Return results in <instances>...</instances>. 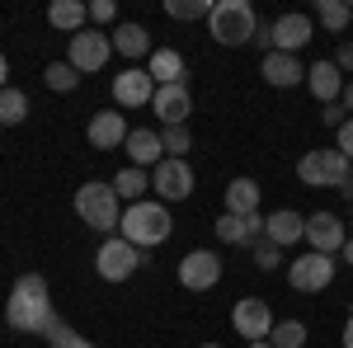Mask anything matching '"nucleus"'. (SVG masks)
Instances as JSON below:
<instances>
[{
	"mask_svg": "<svg viewBox=\"0 0 353 348\" xmlns=\"http://www.w3.org/2000/svg\"><path fill=\"white\" fill-rule=\"evenodd\" d=\"M339 254H344V264H353V236L344 240V249H339Z\"/></svg>",
	"mask_w": 353,
	"mask_h": 348,
	"instance_id": "nucleus-40",
	"label": "nucleus"
},
{
	"mask_svg": "<svg viewBox=\"0 0 353 348\" xmlns=\"http://www.w3.org/2000/svg\"><path fill=\"white\" fill-rule=\"evenodd\" d=\"M217 240H226V245H259L264 240V216L259 212H250V216L221 212L217 216Z\"/></svg>",
	"mask_w": 353,
	"mask_h": 348,
	"instance_id": "nucleus-19",
	"label": "nucleus"
},
{
	"mask_svg": "<svg viewBox=\"0 0 353 348\" xmlns=\"http://www.w3.org/2000/svg\"><path fill=\"white\" fill-rule=\"evenodd\" d=\"M179 283H184L189 292L217 287L221 283V254H212V249H189V254L179 259Z\"/></svg>",
	"mask_w": 353,
	"mask_h": 348,
	"instance_id": "nucleus-12",
	"label": "nucleus"
},
{
	"mask_svg": "<svg viewBox=\"0 0 353 348\" xmlns=\"http://www.w3.org/2000/svg\"><path fill=\"white\" fill-rule=\"evenodd\" d=\"M146 76L156 85H184V57L174 52V48H156V52L146 57Z\"/></svg>",
	"mask_w": 353,
	"mask_h": 348,
	"instance_id": "nucleus-22",
	"label": "nucleus"
},
{
	"mask_svg": "<svg viewBox=\"0 0 353 348\" xmlns=\"http://www.w3.org/2000/svg\"><path fill=\"white\" fill-rule=\"evenodd\" d=\"M94 268H99L104 283H128L137 268H141V249L128 245L123 236H109V240L99 245V254H94Z\"/></svg>",
	"mask_w": 353,
	"mask_h": 348,
	"instance_id": "nucleus-8",
	"label": "nucleus"
},
{
	"mask_svg": "<svg viewBox=\"0 0 353 348\" xmlns=\"http://www.w3.org/2000/svg\"><path fill=\"white\" fill-rule=\"evenodd\" d=\"M109 57H113V38H109V33H99V28H81V33L66 38V61H71L81 76L99 71Z\"/></svg>",
	"mask_w": 353,
	"mask_h": 348,
	"instance_id": "nucleus-7",
	"label": "nucleus"
},
{
	"mask_svg": "<svg viewBox=\"0 0 353 348\" xmlns=\"http://www.w3.org/2000/svg\"><path fill=\"white\" fill-rule=\"evenodd\" d=\"M5 76H10V66H5V52H0V90H5Z\"/></svg>",
	"mask_w": 353,
	"mask_h": 348,
	"instance_id": "nucleus-42",
	"label": "nucleus"
},
{
	"mask_svg": "<svg viewBox=\"0 0 353 348\" xmlns=\"http://www.w3.org/2000/svg\"><path fill=\"white\" fill-rule=\"evenodd\" d=\"M297 179L306 188H339L344 193L349 188V156L334 151V146L330 151H306L297 161Z\"/></svg>",
	"mask_w": 353,
	"mask_h": 348,
	"instance_id": "nucleus-5",
	"label": "nucleus"
},
{
	"mask_svg": "<svg viewBox=\"0 0 353 348\" xmlns=\"http://www.w3.org/2000/svg\"><path fill=\"white\" fill-rule=\"evenodd\" d=\"M259 76H264L273 90H292V85L306 81V66H301L292 52H264V61H259Z\"/></svg>",
	"mask_w": 353,
	"mask_h": 348,
	"instance_id": "nucleus-18",
	"label": "nucleus"
},
{
	"mask_svg": "<svg viewBox=\"0 0 353 348\" xmlns=\"http://www.w3.org/2000/svg\"><path fill=\"white\" fill-rule=\"evenodd\" d=\"M344 348H353V316H349V325H344Z\"/></svg>",
	"mask_w": 353,
	"mask_h": 348,
	"instance_id": "nucleus-41",
	"label": "nucleus"
},
{
	"mask_svg": "<svg viewBox=\"0 0 353 348\" xmlns=\"http://www.w3.org/2000/svg\"><path fill=\"white\" fill-rule=\"evenodd\" d=\"M311 33H316V28H311V14H278V19H273L269 28H259L254 38H259L269 52H292L297 57V48L311 43Z\"/></svg>",
	"mask_w": 353,
	"mask_h": 348,
	"instance_id": "nucleus-6",
	"label": "nucleus"
},
{
	"mask_svg": "<svg viewBox=\"0 0 353 348\" xmlns=\"http://www.w3.org/2000/svg\"><path fill=\"white\" fill-rule=\"evenodd\" d=\"M85 136H90V146H94V151H118V146H128V118H123V113H113V108L90 113Z\"/></svg>",
	"mask_w": 353,
	"mask_h": 348,
	"instance_id": "nucleus-15",
	"label": "nucleus"
},
{
	"mask_svg": "<svg viewBox=\"0 0 353 348\" xmlns=\"http://www.w3.org/2000/svg\"><path fill=\"white\" fill-rule=\"evenodd\" d=\"M269 344L273 348H306V325L301 320H278L273 334H269Z\"/></svg>",
	"mask_w": 353,
	"mask_h": 348,
	"instance_id": "nucleus-30",
	"label": "nucleus"
},
{
	"mask_svg": "<svg viewBox=\"0 0 353 348\" xmlns=\"http://www.w3.org/2000/svg\"><path fill=\"white\" fill-rule=\"evenodd\" d=\"M151 113L161 118L165 127H184V123H189V113H193V94H189V85H156Z\"/></svg>",
	"mask_w": 353,
	"mask_h": 348,
	"instance_id": "nucleus-13",
	"label": "nucleus"
},
{
	"mask_svg": "<svg viewBox=\"0 0 353 348\" xmlns=\"http://www.w3.org/2000/svg\"><path fill=\"white\" fill-rule=\"evenodd\" d=\"M264 240L278 245V249H288V245L306 240V216L292 212V207H278L273 216H264Z\"/></svg>",
	"mask_w": 353,
	"mask_h": 348,
	"instance_id": "nucleus-17",
	"label": "nucleus"
},
{
	"mask_svg": "<svg viewBox=\"0 0 353 348\" xmlns=\"http://www.w3.org/2000/svg\"><path fill=\"white\" fill-rule=\"evenodd\" d=\"M254 264L264 268V273H273V268L283 264V249H278V245H269V240H259V245H254Z\"/></svg>",
	"mask_w": 353,
	"mask_h": 348,
	"instance_id": "nucleus-34",
	"label": "nucleus"
},
{
	"mask_svg": "<svg viewBox=\"0 0 353 348\" xmlns=\"http://www.w3.org/2000/svg\"><path fill=\"white\" fill-rule=\"evenodd\" d=\"M316 19H321L330 33H339V28L353 19V5H344V0H316Z\"/></svg>",
	"mask_w": 353,
	"mask_h": 348,
	"instance_id": "nucleus-28",
	"label": "nucleus"
},
{
	"mask_svg": "<svg viewBox=\"0 0 353 348\" xmlns=\"http://www.w3.org/2000/svg\"><path fill=\"white\" fill-rule=\"evenodd\" d=\"M306 240H311L316 254H339L344 240H349V231H344V221L334 212H316V216H306Z\"/></svg>",
	"mask_w": 353,
	"mask_h": 348,
	"instance_id": "nucleus-16",
	"label": "nucleus"
},
{
	"mask_svg": "<svg viewBox=\"0 0 353 348\" xmlns=\"http://www.w3.org/2000/svg\"><path fill=\"white\" fill-rule=\"evenodd\" d=\"M226 212L231 216H250V212H259V184L254 179H231L226 184Z\"/></svg>",
	"mask_w": 353,
	"mask_h": 348,
	"instance_id": "nucleus-24",
	"label": "nucleus"
},
{
	"mask_svg": "<svg viewBox=\"0 0 353 348\" xmlns=\"http://www.w3.org/2000/svg\"><path fill=\"white\" fill-rule=\"evenodd\" d=\"M118 203L123 198L113 193V184H99V179L76 188V216H81L90 231H118V221H123V207Z\"/></svg>",
	"mask_w": 353,
	"mask_h": 348,
	"instance_id": "nucleus-4",
	"label": "nucleus"
},
{
	"mask_svg": "<svg viewBox=\"0 0 353 348\" xmlns=\"http://www.w3.org/2000/svg\"><path fill=\"white\" fill-rule=\"evenodd\" d=\"M156 99V81L141 71V66H128L123 76H113V104L123 108H146Z\"/></svg>",
	"mask_w": 353,
	"mask_h": 348,
	"instance_id": "nucleus-14",
	"label": "nucleus"
},
{
	"mask_svg": "<svg viewBox=\"0 0 353 348\" xmlns=\"http://www.w3.org/2000/svg\"><path fill=\"white\" fill-rule=\"evenodd\" d=\"M165 14L170 19H208L212 5L208 0H165Z\"/></svg>",
	"mask_w": 353,
	"mask_h": 348,
	"instance_id": "nucleus-31",
	"label": "nucleus"
},
{
	"mask_svg": "<svg viewBox=\"0 0 353 348\" xmlns=\"http://www.w3.org/2000/svg\"><path fill=\"white\" fill-rule=\"evenodd\" d=\"M165 156H170V161H184V151H189L193 146V136H189V127H165Z\"/></svg>",
	"mask_w": 353,
	"mask_h": 348,
	"instance_id": "nucleus-32",
	"label": "nucleus"
},
{
	"mask_svg": "<svg viewBox=\"0 0 353 348\" xmlns=\"http://www.w3.org/2000/svg\"><path fill=\"white\" fill-rule=\"evenodd\" d=\"M334 254H301V259H292L288 264V283L297 287V292H325L330 283H334Z\"/></svg>",
	"mask_w": 353,
	"mask_h": 348,
	"instance_id": "nucleus-9",
	"label": "nucleus"
},
{
	"mask_svg": "<svg viewBox=\"0 0 353 348\" xmlns=\"http://www.w3.org/2000/svg\"><path fill=\"white\" fill-rule=\"evenodd\" d=\"M250 348H273V344H269V339H254V344H250Z\"/></svg>",
	"mask_w": 353,
	"mask_h": 348,
	"instance_id": "nucleus-44",
	"label": "nucleus"
},
{
	"mask_svg": "<svg viewBox=\"0 0 353 348\" xmlns=\"http://www.w3.org/2000/svg\"><path fill=\"white\" fill-rule=\"evenodd\" d=\"M43 81H48V90H57V94H71V90L81 85V71H76L71 61H52V66L43 71Z\"/></svg>",
	"mask_w": 353,
	"mask_h": 348,
	"instance_id": "nucleus-29",
	"label": "nucleus"
},
{
	"mask_svg": "<svg viewBox=\"0 0 353 348\" xmlns=\"http://www.w3.org/2000/svg\"><path fill=\"white\" fill-rule=\"evenodd\" d=\"M5 320H10V329H19V334H43V339H48V329L57 325V316H52V292H48V283H43L38 273L14 278L10 301H5Z\"/></svg>",
	"mask_w": 353,
	"mask_h": 348,
	"instance_id": "nucleus-1",
	"label": "nucleus"
},
{
	"mask_svg": "<svg viewBox=\"0 0 353 348\" xmlns=\"http://www.w3.org/2000/svg\"><path fill=\"white\" fill-rule=\"evenodd\" d=\"M330 61H334L339 71H353V43H339V52L330 57Z\"/></svg>",
	"mask_w": 353,
	"mask_h": 348,
	"instance_id": "nucleus-38",
	"label": "nucleus"
},
{
	"mask_svg": "<svg viewBox=\"0 0 353 348\" xmlns=\"http://www.w3.org/2000/svg\"><path fill=\"white\" fill-rule=\"evenodd\" d=\"M344 198H353V161H349V188H344Z\"/></svg>",
	"mask_w": 353,
	"mask_h": 348,
	"instance_id": "nucleus-43",
	"label": "nucleus"
},
{
	"mask_svg": "<svg viewBox=\"0 0 353 348\" xmlns=\"http://www.w3.org/2000/svg\"><path fill=\"white\" fill-rule=\"evenodd\" d=\"M306 85H311V94H316L321 104H339V99H344V71H339L334 61L306 66Z\"/></svg>",
	"mask_w": 353,
	"mask_h": 348,
	"instance_id": "nucleus-20",
	"label": "nucleus"
},
{
	"mask_svg": "<svg viewBox=\"0 0 353 348\" xmlns=\"http://www.w3.org/2000/svg\"><path fill=\"white\" fill-rule=\"evenodd\" d=\"M109 38H113V52H123L128 61H137V57H151V52H156V48H151V33H146L141 24H118Z\"/></svg>",
	"mask_w": 353,
	"mask_h": 348,
	"instance_id": "nucleus-23",
	"label": "nucleus"
},
{
	"mask_svg": "<svg viewBox=\"0 0 353 348\" xmlns=\"http://www.w3.org/2000/svg\"><path fill=\"white\" fill-rule=\"evenodd\" d=\"M208 33L217 38L221 48H245L259 33V14H254L250 0H217L212 14H208Z\"/></svg>",
	"mask_w": 353,
	"mask_h": 348,
	"instance_id": "nucleus-3",
	"label": "nucleus"
},
{
	"mask_svg": "<svg viewBox=\"0 0 353 348\" xmlns=\"http://www.w3.org/2000/svg\"><path fill=\"white\" fill-rule=\"evenodd\" d=\"M85 19H90V5H85V0H57V5H48V24H52V28L81 33Z\"/></svg>",
	"mask_w": 353,
	"mask_h": 348,
	"instance_id": "nucleus-25",
	"label": "nucleus"
},
{
	"mask_svg": "<svg viewBox=\"0 0 353 348\" xmlns=\"http://www.w3.org/2000/svg\"><path fill=\"white\" fill-rule=\"evenodd\" d=\"M24 118H28V94L14 90V85H5L0 90V127H19Z\"/></svg>",
	"mask_w": 353,
	"mask_h": 348,
	"instance_id": "nucleus-26",
	"label": "nucleus"
},
{
	"mask_svg": "<svg viewBox=\"0 0 353 348\" xmlns=\"http://www.w3.org/2000/svg\"><path fill=\"white\" fill-rule=\"evenodd\" d=\"M321 118H325V127H334V132H339V127L349 123V108H344V104H325V113H321Z\"/></svg>",
	"mask_w": 353,
	"mask_h": 348,
	"instance_id": "nucleus-35",
	"label": "nucleus"
},
{
	"mask_svg": "<svg viewBox=\"0 0 353 348\" xmlns=\"http://www.w3.org/2000/svg\"><path fill=\"white\" fill-rule=\"evenodd\" d=\"M231 325H236V334L241 339H269L273 334V306L264 301V296H245V301H236L231 306Z\"/></svg>",
	"mask_w": 353,
	"mask_h": 348,
	"instance_id": "nucleus-10",
	"label": "nucleus"
},
{
	"mask_svg": "<svg viewBox=\"0 0 353 348\" xmlns=\"http://www.w3.org/2000/svg\"><path fill=\"white\" fill-rule=\"evenodd\" d=\"M128 156H132L137 170H146V165H161V161H165V141H161V132H151V127H132V132H128Z\"/></svg>",
	"mask_w": 353,
	"mask_h": 348,
	"instance_id": "nucleus-21",
	"label": "nucleus"
},
{
	"mask_svg": "<svg viewBox=\"0 0 353 348\" xmlns=\"http://www.w3.org/2000/svg\"><path fill=\"white\" fill-rule=\"evenodd\" d=\"M151 188V179H146V170H137V165H128V170H118L113 174V193L118 198H128V203H141V193Z\"/></svg>",
	"mask_w": 353,
	"mask_h": 348,
	"instance_id": "nucleus-27",
	"label": "nucleus"
},
{
	"mask_svg": "<svg viewBox=\"0 0 353 348\" xmlns=\"http://www.w3.org/2000/svg\"><path fill=\"white\" fill-rule=\"evenodd\" d=\"M203 348H221V344H203Z\"/></svg>",
	"mask_w": 353,
	"mask_h": 348,
	"instance_id": "nucleus-45",
	"label": "nucleus"
},
{
	"mask_svg": "<svg viewBox=\"0 0 353 348\" xmlns=\"http://www.w3.org/2000/svg\"><path fill=\"white\" fill-rule=\"evenodd\" d=\"M48 344H52V348H94L90 339H81V334H76L71 325H61V320L48 329Z\"/></svg>",
	"mask_w": 353,
	"mask_h": 348,
	"instance_id": "nucleus-33",
	"label": "nucleus"
},
{
	"mask_svg": "<svg viewBox=\"0 0 353 348\" xmlns=\"http://www.w3.org/2000/svg\"><path fill=\"white\" fill-rule=\"evenodd\" d=\"M344 108L353 113V81H344Z\"/></svg>",
	"mask_w": 353,
	"mask_h": 348,
	"instance_id": "nucleus-39",
	"label": "nucleus"
},
{
	"mask_svg": "<svg viewBox=\"0 0 353 348\" xmlns=\"http://www.w3.org/2000/svg\"><path fill=\"white\" fill-rule=\"evenodd\" d=\"M113 14H118L113 0H94V5H90V19H94V24H113Z\"/></svg>",
	"mask_w": 353,
	"mask_h": 348,
	"instance_id": "nucleus-36",
	"label": "nucleus"
},
{
	"mask_svg": "<svg viewBox=\"0 0 353 348\" xmlns=\"http://www.w3.org/2000/svg\"><path fill=\"white\" fill-rule=\"evenodd\" d=\"M170 231H174V221H170V207L165 203H151V198H141V203H128V212L118 221V236L137 249H151V245H165L170 240Z\"/></svg>",
	"mask_w": 353,
	"mask_h": 348,
	"instance_id": "nucleus-2",
	"label": "nucleus"
},
{
	"mask_svg": "<svg viewBox=\"0 0 353 348\" xmlns=\"http://www.w3.org/2000/svg\"><path fill=\"white\" fill-rule=\"evenodd\" d=\"M151 188H156V203H184L193 193L189 161H170V156H165V161L156 165V174H151Z\"/></svg>",
	"mask_w": 353,
	"mask_h": 348,
	"instance_id": "nucleus-11",
	"label": "nucleus"
},
{
	"mask_svg": "<svg viewBox=\"0 0 353 348\" xmlns=\"http://www.w3.org/2000/svg\"><path fill=\"white\" fill-rule=\"evenodd\" d=\"M334 151H344V156L353 161V118L344 123V127H339V132H334Z\"/></svg>",
	"mask_w": 353,
	"mask_h": 348,
	"instance_id": "nucleus-37",
	"label": "nucleus"
}]
</instances>
